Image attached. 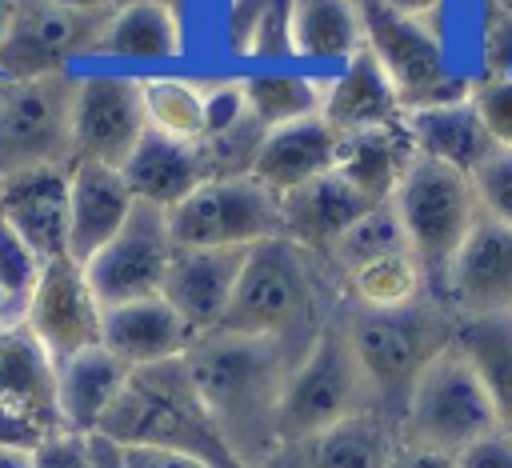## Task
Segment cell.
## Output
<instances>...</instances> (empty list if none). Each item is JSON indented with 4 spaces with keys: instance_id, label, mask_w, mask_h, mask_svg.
I'll use <instances>...</instances> for the list:
<instances>
[{
    "instance_id": "cell-1",
    "label": "cell",
    "mask_w": 512,
    "mask_h": 468,
    "mask_svg": "<svg viewBox=\"0 0 512 468\" xmlns=\"http://www.w3.org/2000/svg\"><path fill=\"white\" fill-rule=\"evenodd\" d=\"M296 360L292 344L240 332H204L184 352L208 420L244 468H272L280 452L276 420Z\"/></svg>"
},
{
    "instance_id": "cell-2",
    "label": "cell",
    "mask_w": 512,
    "mask_h": 468,
    "mask_svg": "<svg viewBox=\"0 0 512 468\" xmlns=\"http://www.w3.org/2000/svg\"><path fill=\"white\" fill-rule=\"evenodd\" d=\"M340 300L344 296L328 264L316 252L276 236L244 252L232 300L216 332L264 336L304 352L324 320L340 308Z\"/></svg>"
},
{
    "instance_id": "cell-3",
    "label": "cell",
    "mask_w": 512,
    "mask_h": 468,
    "mask_svg": "<svg viewBox=\"0 0 512 468\" xmlns=\"http://www.w3.org/2000/svg\"><path fill=\"white\" fill-rule=\"evenodd\" d=\"M340 324L372 388L376 412L392 424L416 376L452 344L456 332V316L448 312V304L428 292L404 308H352L340 300Z\"/></svg>"
},
{
    "instance_id": "cell-4",
    "label": "cell",
    "mask_w": 512,
    "mask_h": 468,
    "mask_svg": "<svg viewBox=\"0 0 512 468\" xmlns=\"http://www.w3.org/2000/svg\"><path fill=\"white\" fill-rule=\"evenodd\" d=\"M96 436L112 440L116 448H164L208 460L212 468H244L208 420L184 356L136 368Z\"/></svg>"
},
{
    "instance_id": "cell-5",
    "label": "cell",
    "mask_w": 512,
    "mask_h": 468,
    "mask_svg": "<svg viewBox=\"0 0 512 468\" xmlns=\"http://www.w3.org/2000/svg\"><path fill=\"white\" fill-rule=\"evenodd\" d=\"M360 412H376V404H372V388L352 356V344L344 336L340 308H336L288 372L280 420H276L280 452L348 420V416H360Z\"/></svg>"
},
{
    "instance_id": "cell-6",
    "label": "cell",
    "mask_w": 512,
    "mask_h": 468,
    "mask_svg": "<svg viewBox=\"0 0 512 468\" xmlns=\"http://www.w3.org/2000/svg\"><path fill=\"white\" fill-rule=\"evenodd\" d=\"M388 204L400 220L404 244L424 276V288L440 300L448 264L456 260L464 236L472 232V224L480 216L472 180L448 164L412 156V164Z\"/></svg>"
},
{
    "instance_id": "cell-7",
    "label": "cell",
    "mask_w": 512,
    "mask_h": 468,
    "mask_svg": "<svg viewBox=\"0 0 512 468\" xmlns=\"http://www.w3.org/2000/svg\"><path fill=\"white\" fill-rule=\"evenodd\" d=\"M496 432V412L460 356L456 344H448L412 384L400 416H396V436L408 444H424L436 452L456 456L472 440Z\"/></svg>"
},
{
    "instance_id": "cell-8",
    "label": "cell",
    "mask_w": 512,
    "mask_h": 468,
    "mask_svg": "<svg viewBox=\"0 0 512 468\" xmlns=\"http://www.w3.org/2000/svg\"><path fill=\"white\" fill-rule=\"evenodd\" d=\"M360 12H364V48L388 72L404 112L448 104L472 92V80H460L448 68L440 24L404 16L384 0H360Z\"/></svg>"
},
{
    "instance_id": "cell-9",
    "label": "cell",
    "mask_w": 512,
    "mask_h": 468,
    "mask_svg": "<svg viewBox=\"0 0 512 468\" xmlns=\"http://www.w3.org/2000/svg\"><path fill=\"white\" fill-rule=\"evenodd\" d=\"M76 72L4 80L0 88V180L72 164Z\"/></svg>"
},
{
    "instance_id": "cell-10",
    "label": "cell",
    "mask_w": 512,
    "mask_h": 468,
    "mask_svg": "<svg viewBox=\"0 0 512 468\" xmlns=\"http://www.w3.org/2000/svg\"><path fill=\"white\" fill-rule=\"evenodd\" d=\"M168 228L176 248L248 252L280 236V196L252 176H212L168 212Z\"/></svg>"
},
{
    "instance_id": "cell-11",
    "label": "cell",
    "mask_w": 512,
    "mask_h": 468,
    "mask_svg": "<svg viewBox=\"0 0 512 468\" xmlns=\"http://www.w3.org/2000/svg\"><path fill=\"white\" fill-rule=\"evenodd\" d=\"M104 20L48 0H0V80L72 72V60L92 56Z\"/></svg>"
},
{
    "instance_id": "cell-12",
    "label": "cell",
    "mask_w": 512,
    "mask_h": 468,
    "mask_svg": "<svg viewBox=\"0 0 512 468\" xmlns=\"http://www.w3.org/2000/svg\"><path fill=\"white\" fill-rule=\"evenodd\" d=\"M148 132L140 76L132 72H76L72 92V164L124 168Z\"/></svg>"
},
{
    "instance_id": "cell-13",
    "label": "cell",
    "mask_w": 512,
    "mask_h": 468,
    "mask_svg": "<svg viewBox=\"0 0 512 468\" xmlns=\"http://www.w3.org/2000/svg\"><path fill=\"white\" fill-rule=\"evenodd\" d=\"M172 252H176V240L168 228V212L152 204H132L124 228L92 260H84V272L96 300L112 308V304L160 296Z\"/></svg>"
},
{
    "instance_id": "cell-14",
    "label": "cell",
    "mask_w": 512,
    "mask_h": 468,
    "mask_svg": "<svg viewBox=\"0 0 512 468\" xmlns=\"http://www.w3.org/2000/svg\"><path fill=\"white\" fill-rule=\"evenodd\" d=\"M20 320L44 344V352L60 364V360L100 344L104 304L96 300L84 264L72 260V256H60V260L44 264V272L36 280V292H32Z\"/></svg>"
},
{
    "instance_id": "cell-15",
    "label": "cell",
    "mask_w": 512,
    "mask_h": 468,
    "mask_svg": "<svg viewBox=\"0 0 512 468\" xmlns=\"http://www.w3.org/2000/svg\"><path fill=\"white\" fill-rule=\"evenodd\" d=\"M440 300L456 320L512 312V228L480 212L448 264Z\"/></svg>"
},
{
    "instance_id": "cell-16",
    "label": "cell",
    "mask_w": 512,
    "mask_h": 468,
    "mask_svg": "<svg viewBox=\"0 0 512 468\" xmlns=\"http://www.w3.org/2000/svg\"><path fill=\"white\" fill-rule=\"evenodd\" d=\"M240 264H244V252H232V248H176L164 272L160 296L180 312V320L196 336L216 332L232 300Z\"/></svg>"
},
{
    "instance_id": "cell-17",
    "label": "cell",
    "mask_w": 512,
    "mask_h": 468,
    "mask_svg": "<svg viewBox=\"0 0 512 468\" xmlns=\"http://www.w3.org/2000/svg\"><path fill=\"white\" fill-rule=\"evenodd\" d=\"M0 220L40 256H68V168H36L0 180Z\"/></svg>"
},
{
    "instance_id": "cell-18",
    "label": "cell",
    "mask_w": 512,
    "mask_h": 468,
    "mask_svg": "<svg viewBox=\"0 0 512 468\" xmlns=\"http://www.w3.org/2000/svg\"><path fill=\"white\" fill-rule=\"evenodd\" d=\"M196 332L180 320V312L164 296H144L128 304L104 308V332L100 344L128 368H152L164 360H180L192 348Z\"/></svg>"
},
{
    "instance_id": "cell-19",
    "label": "cell",
    "mask_w": 512,
    "mask_h": 468,
    "mask_svg": "<svg viewBox=\"0 0 512 468\" xmlns=\"http://www.w3.org/2000/svg\"><path fill=\"white\" fill-rule=\"evenodd\" d=\"M336 156H340V132L324 116H304L264 132V144L248 176L260 180L272 196H288L300 184L332 172Z\"/></svg>"
},
{
    "instance_id": "cell-20",
    "label": "cell",
    "mask_w": 512,
    "mask_h": 468,
    "mask_svg": "<svg viewBox=\"0 0 512 468\" xmlns=\"http://www.w3.org/2000/svg\"><path fill=\"white\" fill-rule=\"evenodd\" d=\"M320 116L340 132H372V128H396L404 124V104L388 80V72L376 64V56L364 48L348 64L324 76V104Z\"/></svg>"
},
{
    "instance_id": "cell-21",
    "label": "cell",
    "mask_w": 512,
    "mask_h": 468,
    "mask_svg": "<svg viewBox=\"0 0 512 468\" xmlns=\"http://www.w3.org/2000/svg\"><path fill=\"white\" fill-rule=\"evenodd\" d=\"M0 404L44 432L64 428L56 404V360L24 328V320L0 324Z\"/></svg>"
},
{
    "instance_id": "cell-22",
    "label": "cell",
    "mask_w": 512,
    "mask_h": 468,
    "mask_svg": "<svg viewBox=\"0 0 512 468\" xmlns=\"http://www.w3.org/2000/svg\"><path fill=\"white\" fill-rule=\"evenodd\" d=\"M188 52V36H184V16L160 0H132L124 8H116L96 44L92 56L108 60V64H176Z\"/></svg>"
},
{
    "instance_id": "cell-23",
    "label": "cell",
    "mask_w": 512,
    "mask_h": 468,
    "mask_svg": "<svg viewBox=\"0 0 512 468\" xmlns=\"http://www.w3.org/2000/svg\"><path fill=\"white\" fill-rule=\"evenodd\" d=\"M132 204L120 168L68 164V256L92 260L124 228Z\"/></svg>"
},
{
    "instance_id": "cell-24",
    "label": "cell",
    "mask_w": 512,
    "mask_h": 468,
    "mask_svg": "<svg viewBox=\"0 0 512 468\" xmlns=\"http://www.w3.org/2000/svg\"><path fill=\"white\" fill-rule=\"evenodd\" d=\"M368 208H376V204L364 200L332 168V172L300 184L296 192L280 196V236L300 244V248H308V252H316V256H324L340 240V232L348 224H356Z\"/></svg>"
},
{
    "instance_id": "cell-25",
    "label": "cell",
    "mask_w": 512,
    "mask_h": 468,
    "mask_svg": "<svg viewBox=\"0 0 512 468\" xmlns=\"http://www.w3.org/2000/svg\"><path fill=\"white\" fill-rule=\"evenodd\" d=\"M120 176H124L136 204H152V208H164V212H172L192 188L212 180L200 144L168 140V136H156V132L140 136V144L124 160Z\"/></svg>"
},
{
    "instance_id": "cell-26",
    "label": "cell",
    "mask_w": 512,
    "mask_h": 468,
    "mask_svg": "<svg viewBox=\"0 0 512 468\" xmlns=\"http://www.w3.org/2000/svg\"><path fill=\"white\" fill-rule=\"evenodd\" d=\"M396 440L400 436L388 416L360 412L284 448L272 460V468H388Z\"/></svg>"
},
{
    "instance_id": "cell-27",
    "label": "cell",
    "mask_w": 512,
    "mask_h": 468,
    "mask_svg": "<svg viewBox=\"0 0 512 468\" xmlns=\"http://www.w3.org/2000/svg\"><path fill=\"white\" fill-rule=\"evenodd\" d=\"M128 376L132 372L104 344L84 348V352L60 360L56 364V404H60L64 432L96 436V428L104 424V416L120 400Z\"/></svg>"
},
{
    "instance_id": "cell-28",
    "label": "cell",
    "mask_w": 512,
    "mask_h": 468,
    "mask_svg": "<svg viewBox=\"0 0 512 468\" xmlns=\"http://www.w3.org/2000/svg\"><path fill=\"white\" fill-rule=\"evenodd\" d=\"M404 132L416 148V156L448 164L464 176L476 172V164L496 148L492 136L484 132L476 108L468 96L448 100V104H428V108H408L404 112Z\"/></svg>"
},
{
    "instance_id": "cell-29",
    "label": "cell",
    "mask_w": 512,
    "mask_h": 468,
    "mask_svg": "<svg viewBox=\"0 0 512 468\" xmlns=\"http://www.w3.org/2000/svg\"><path fill=\"white\" fill-rule=\"evenodd\" d=\"M364 52L360 0H292V60L340 68Z\"/></svg>"
},
{
    "instance_id": "cell-30",
    "label": "cell",
    "mask_w": 512,
    "mask_h": 468,
    "mask_svg": "<svg viewBox=\"0 0 512 468\" xmlns=\"http://www.w3.org/2000/svg\"><path fill=\"white\" fill-rule=\"evenodd\" d=\"M416 148L404 132V124L396 128H372V132H352L340 136V156H336V172L372 204H388L412 164Z\"/></svg>"
},
{
    "instance_id": "cell-31",
    "label": "cell",
    "mask_w": 512,
    "mask_h": 468,
    "mask_svg": "<svg viewBox=\"0 0 512 468\" xmlns=\"http://www.w3.org/2000/svg\"><path fill=\"white\" fill-rule=\"evenodd\" d=\"M452 344L476 372V380L496 412V428L512 436V312L456 320Z\"/></svg>"
},
{
    "instance_id": "cell-32",
    "label": "cell",
    "mask_w": 512,
    "mask_h": 468,
    "mask_svg": "<svg viewBox=\"0 0 512 468\" xmlns=\"http://www.w3.org/2000/svg\"><path fill=\"white\" fill-rule=\"evenodd\" d=\"M224 48L248 68L292 64V0H224Z\"/></svg>"
},
{
    "instance_id": "cell-33",
    "label": "cell",
    "mask_w": 512,
    "mask_h": 468,
    "mask_svg": "<svg viewBox=\"0 0 512 468\" xmlns=\"http://www.w3.org/2000/svg\"><path fill=\"white\" fill-rule=\"evenodd\" d=\"M236 76H240L244 104L264 132L304 120V116H320L324 76H316V72H300L288 64H264V68H248Z\"/></svg>"
},
{
    "instance_id": "cell-34",
    "label": "cell",
    "mask_w": 512,
    "mask_h": 468,
    "mask_svg": "<svg viewBox=\"0 0 512 468\" xmlns=\"http://www.w3.org/2000/svg\"><path fill=\"white\" fill-rule=\"evenodd\" d=\"M140 96H144V120L148 132L200 144L204 140V84L192 76H140Z\"/></svg>"
},
{
    "instance_id": "cell-35",
    "label": "cell",
    "mask_w": 512,
    "mask_h": 468,
    "mask_svg": "<svg viewBox=\"0 0 512 468\" xmlns=\"http://www.w3.org/2000/svg\"><path fill=\"white\" fill-rule=\"evenodd\" d=\"M396 252H408L404 244V232H400V220L392 212V204H376L368 208L356 224H348L340 232V240L320 256L328 264V272L336 276V284L344 276H352L356 268L372 264V260H384V256H396Z\"/></svg>"
},
{
    "instance_id": "cell-36",
    "label": "cell",
    "mask_w": 512,
    "mask_h": 468,
    "mask_svg": "<svg viewBox=\"0 0 512 468\" xmlns=\"http://www.w3.org/2000/svg\"><path fill=\"white\" fill-rule=\"evenodd\" d=\"M424 292L428 288H424V276H420L412 252L372 260V264H364V268H356L352 276L340 280V296L352 308H404V304L420 300Z\"/></svg>"
},
{
    "instance_id": "cell-37",
    "label": "cell",
    "mask_w": 512,
    "mask_h": 468,
    "mask_svg": "<svg viewBox=\"0 0 512 468\" xmlns=\"http://www.w3.org/2000/svg\"><path fill=\"white\" fill-rule=\"evenodd\" d=\"M48 260H40L4 220H0V296H4V308H8V320H20L32 292H36V280L44 272Z\"/></svg>"
},
{
    "instance_id": "cell-38",
    "label": "cell",
    "mask_w": 512,
    "mask_h": 468,
    "mask_svg": "<svg viewBox=\"0 0 512 468\" xmlns=\"http://www.w3.org/2000/svg\"><path fill=\"white\" fill-rule=\"evenodd\" d=\"M468 180H472L480 212L492 216L496 224L512 228V148H492Z\"/></svg>"
},
{
    "instance_id": "cell-39",
    "label": "cell",
    "mask_w": 512,
    "mask_h": 468,
    "mask_svg": "<svg viewBox=\"0 0 512 468\" xmlns=\"http://www.w3.org/2000/svg\"><path fill=\"white\" fill-rule=\"evenodd\" d=\"M484 132L492 136L496 148H512V76L508 72H488L480 80H472L468 92Z\"/></svg>"
},
{
    "instance_id": "cell-40",
    "label": "cell",
    "mask_w": 512,
    "mask_h": 468,
    "mask_svg": "<svg viewBox=\"0 0 512 468\" xmlns=\"http://www.w3.org/2000/svg\"><path fill=\"white\" fill-rule=\"evenodd\" d=\"M32 464L36 468H96L92 460V436L80 432H48L36 448H32Z\"/></svg>"
},
{
    "instance_id": "cell-41",
    "label": "cell",
    "mask_w": 512,
    "mask_h": 468,
    "mask_svg": "<svg viewBox=\"0 0 512 468\" xmlns=\"http://www.w3.org/2000/svg\"><path fill=\"white\" fill-rule=\"evenodd\" d=\"M456 468H512V436L496 428L472 440L468 448L456 452Z\"/></svg>"
},
{
    "instance_id": "cell-42",
    "label": "cell",
    "mask_w": 512,
    "mask_h": 468,
    "mask_svg": "<svg viewBox=\"0 0 512 468\" xmlns=\"http://www.w3.org/2000/svg\"><path fill=\"white\" fill-rule=\"evenodd\" d=\"M128 468H212L208 460L184 456V452H164V448H120Z\"/></svg>"
},
{
    "instance_id": "cell-43",
    "label": "cell",
    "mask_w": 512,
    "mask_h": 468,
    "mask_svg": "<svg viewBox=\"0 0 512 468\" xmlns=\"http://www.w3.org/2000/svg\"><path fill=\"white\" fill-rule=\"evenodd\" d=\"M44 436H48L44 428H36L32 420H24L0 404V448H36Z\"/></svg>"
},
{
    "instance_id": "cell-44",
    "label": "cell",
    "mask_w": 512,
    "mask_h": 468,
    "mask_svg": "<svg viewBox=\"0 0 512 468\" xmlns=\"http://www.w3.org/2000/svg\"><path fill=\"white\" fill-rule=\"evenodd\" d=\"M388 468H456V456L436 452V448H424V444L396 440V452H392Z\"/></svg>"
},
{
    "instance_id": "cell-45",
    "label": "cell",
    "mask_w": 512,
    "mask_h": 468,
    "mask_svg": "<svg viewBox=\"0 0 512 468\" xmlns=\"http://www.w3.org/2000/svg\"><path fill=\"white\" fill-rule=\"evenodd\" d=\"M92 460H96V468H128L120 448L112 440H104V436H92Z\"/></svg>"
},
{
    "instance_id": "cell-46",
    "label": "cell",
    "mask_w": 512,
    "mask_h": 468,
    "mask_svg": "<svg viewBox=\"0 0 512 468\" xmlns=\"http://www.w3.org/2000/svg\"><path fill=\"white\" fill-rule=\"evenodd\" d=\"M56 8H68V12H84V16H112V0H48Z\"/></svg>"
},
{
    "instance_id": "cell-47",
    "label": "cell",
    "mask_w": 512,
    "mask_h": 468,
    "mask_svg": "<svg viewBox=\"0 0 512 468\" xmlns=\"http://www.w3.org/2000/svg\"><path fill=\"white\" fill-rule=\"evenodd\" d=\"M0 468H36L32 448H0Z\"/></svg>"
},
{
    "instance_id": "cell-48",
    "label": "cell",
    "mask_w": 512,
    "mask_h": 468,
    "mask_svg": "<svg viewBox=\"0 0 512 468\" xmlns=\"http://www.w3.org/2000/svg\"><path fill=\"white\" fill-rule=\"evenodd\" d=\"M0 324H8V308H4V296H0Z\"/></svg>"
},
{
    "instance_id": "cell-49",
    "label": "cell",
    "mask_w": 512,
    "mask_h": 468,
    "mask_svg": "<svg viewBox=\"0 0 512 468\" xmlns=\"http://www.w3.org/2000/svg\"><path fill=\"white\" fill-rule=\"evenodd\" d=\"M0 88H4V80H0Z\"/></svg>"
}]
</instances>
